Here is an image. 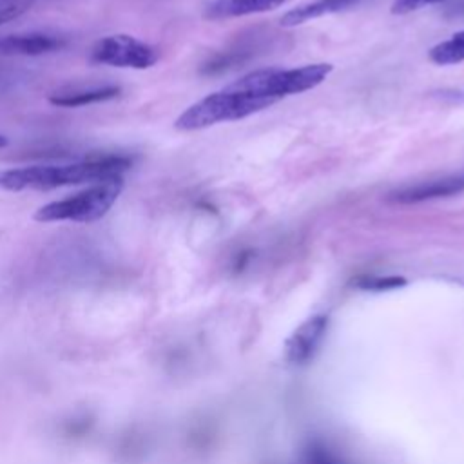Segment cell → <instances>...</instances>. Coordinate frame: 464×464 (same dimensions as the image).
Returning a JSON list of instances; mask_svg holds the SVG:
<instances>
[{
	"label": "cell",
	"instance_id": "1",
	"mask_svg": "<svg viewBox=\"0 0 464 464\" xmlns=\"http://www.w3.org/2000/svg\"><path fill=\"white\" fill-rule=\"evenodd\" d=\"M132 167L129 156H92L71 165H33L0 170L2 190H53L65 185L102 183L121 178Z\"/></svg>",
	"mask_w": 464,
	"mask_h": 464
},
{
	"label": "cell",
	"instance_id": "17",
	"mask_svg": "<svg viewBox=\"0 0 464 464\" xmlns=\"http://www.w3.org/2000/svg\"><path fill=\"white\" fill-rule=\"evenodd\" d=\"M5 145H7V138L0 134V149H2V147H5Z\"/></svg>",
	"mask_w": 464,
	"mask_h": 464
},
{
	"label": "cell",
	"instance_id": "9",
	"mask_svg": "<svg viewBox=\"0 0 464 464\" xmlns=\"http://www.w3.org/2000/svg\"><path fill=\"white\" fill-rule=\"evenodd\" d=\"M290 0H214L205 9V18L221 20L234 16H246L254 13H265L277 9Z\"/></svg>",
	"mask_w": 464,
	"mask_h": 464
},
{
	"label": "cell",
	"instance_id": "6",
	"mask_svg": "<svg viewBox=\"0 0 464 464\" xmlns=\"http://www.w3.org/2000/svg\"><path fill=\"white\" fill-rule=\"evenodd\" d=\"M460 192H464V172L401 187L388 194V201L399 203V205H411V203H420L428 199L455 196Z\"/></svg>",
	"mask_w": 464,
	"mask_h": 464
},
{
	"label": "cell",
	"instance_id": "10",
	"mask_svg": "<svg viewBox=\"0 0 464 464\" xmlns=\"http://www.w3.org/2000/svg\"><path fill=\"white\" fill-rule=\"evenodd\" d=\"M361 0H314L310 4H303L295 9H290L288 13H285L281 16V25L285 27H294L299 24H304L308 20L330 14V13H337L343 9H348L355 4H359Z\"/></svg>",
	"mask_w": 464,
	"mask_h": 464
},
{
	"label": "cell",
	"instance_id": "15",
	"mask_svg": "<svg viewBox=\"0 0 464 464\" xmlns=\"http://www.w3.org/2000/svg\"><path fill=\"white\" fill-rule=\"evenodd\" d=\"M442 0H393L392 4V13L393 14H408L411 11H417L420 7L431 5V4H439Z\"/></svg>",
	"mask_w": 464,
	"mask_h": 464
},
{
	"label": "cell",
	"instance_id": "2",
	"mask_svg": "<svg viewBox=\"0 0 464 464\" xmlns=\"http://www.w3.org/2000/svg\"><path fill=\"white\" fill-rule=\"evenodd\" d=\"M332 69L334 65L324 62L294 69H259L232 82L227 89L277 102L286 94H299L317 87L326 80Z\"/></svg>",
	"mask_w": 464,
	"mask_h": 464
},
{
	"label": "cell",
	"instance_id": "11",
	"mask_svg": "<svg viewBox=\"0 0 464 464\" xmlns=\"http://www.w3.org/2000/svg\"><path fill=\"white\" fill-rule=\"evenodd\" d=\"M121 92L118 85L92 87V89H72V91H58L49 96V102L58 107H83L89 103H100L116 98Z\"/></svg>",
	"mask_w": 464,
	"mask_h": 464
},
{
	"label": "cell",
	"instance_id": "16",
	"mask_svg": "<svg viewBox=\"0 0 464 464\" xmlns=\"http://www.w3.org/2000/svg\"><path fill=\"white\" fill-rule=\"evenodd\" d=\"M304 464H337L334 460V457L324 451L323 448H317V446H312L306 455H304Z\"/></svg>",
	"mask_w": 464,
	"mask_h": 464
},
{
	"label": "cell",
	"instance_id": "5",
	"mask_svg": "<svg viewBox=\"0 0 464 464\" xmlns=\"http://www.w3.org/2000/svg\"><path fill=\"white\" fill-rule=\"evenodd\" d=\"M94 63L130 69H149L160 60V51L129 34H111L96 42L91 51Z\"/></svg>",
	"mask_w": 464,
	"mask_h": 464
},
{
	"label": "cell",
	"instance_id": "3",
	"mask_svg": "<svg viewBox=\"0 0 464 464\" xmlns=\"http://www.w3.org/2000/svg\"><path fill=\"white\" fill-rule=\"evenodd\" d=\"M274 103L276 100L272 98L252 96L223 87L221 91L212 92L185 109L176 118L174 127L178 130H199L214 123L243 120L254 112L268 109Z\"/></svg>",
	"mask_w": 464,
	"mask_h": 464
},
{
	"label": "cell",
	"instance_id": "4",
	"mask_svg": "<svg viewBox=\"0 0 464 464\" xmlns=\"http://www.w3.org/2000/svg\"><path fill=\"white\" fill-rule=\"evenodd\" d=\"M123 188V178L94 183L92 187L72 194L65 199L51 201L34 212V219L40 223L51 221H76L91 223L102 219L118 199Z\"/></svg>",
	"mask_w": 464,
	"mask_h": 464
},
{
	"label": "cell",
	"instance_id": "8",
	"mask_svg": "<svg viewBox=\"0 0 464 464\" xmlns=\"http://www.w3.org/2000/svg\"><path fill=\"white\" fill-rule=\"evenodd\" d=\"M65 45L60 36L47 33H27V34H9L0 38L2 56H38L58 51Z\"/></svg>",
	"mask_w": 464,
	"mask_h": 464
},
{
	"label": "cell",
	"instance_id": "14",
	"mask_svg": "<svg viewBox=\"0 0 464 464\" xmlns=\"http://www.w3.org/2000/svg\"><path fill=\"white\" fill-rule=\"evenodd\" d=\"M404 283L406 279L402 277H362L357 281V286L366 290H388V288L402 286Z\"/></svg>",
	"mask_w": 464,
	"mask_h": 464
},
{
	"label": "cell",
	"instance_id": "13",
	"mask_svg": "<svg viewBox=\"0 0 464 464\" xmlns=\"http://www.w3.org/2000/svg\"><path fill=\"white\" fill-rule=\"evenodd\" d=\"M36 0H0V25L27 13Z\"/></svg>",
	"mask_w": 464,
	"mask_h": 464
},
{
	"label": "cell",
	"instance_id": "12",
	"mask_svg": "<svg viewBox=\"0 0 464 464\" xmlns=\"http://www.w3.org/2000/svg\"><path fill=\"white\" fill-rule=\"evenodd\" d=\"M430 60L437 65H455L464 62V29L431 47Z\"/></svg>",
	"mask_w": 464,
	"mask_h": 464
},
{
	"label": "cell",
	"instance_id": "7",
	"mask_svg": "<svg viewBox=\"0 0 464 464\" xmlns=\"http://www.w3.org/2000/svg\"><path fill=\"white\" fill-rule=\"evenodd\" d=\"M326 328H328V317L323 314L314 315L306 319L303 324H299L297 330L286 341V346H285L286 359L294 364H301L312 359L323 343Z\"/></svg>",
	"mask_w": 464,
	"mask_h": 464
}]
</instances>
